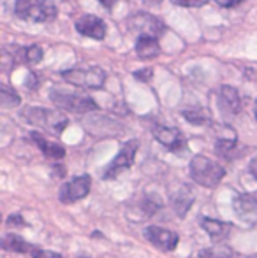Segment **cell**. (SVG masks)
I'll return each mask as SVG.
<instances>
[{
	"label": "cell",
	"mask_w": 257,
	"mask_h": 258,
	"mask_svg": "<svg viewBox=\"0 0 257 258\" xmlns=\"http://www.w3.org/2000/svg\"><path fill=\"white\" fill-rule=\"evenodd\" d=\"M79 258H88V256H79Z\"/></svg>",
	"instance_id": "obj_33"
},
{
	"label": "cell",
	"mask_w": 257,
	"mask_h": 258,
	"mask_svg": "<svg viewBox=\"0 0 257 258\" xmlns=\"http://www.w3.org/2000/svg\"><path fill=\"white\" fill-rule=\"evenodd\" d=\"M189 170L194 183H197L199 186L204 188L217 186L224 179V176H226V169L219 162H215V160L208 158L204 155H195L190 160Z\"/></svg>",
	"instance_id": "obj_1"
},
{
	"label": "cell",
	"mask_w": 257,
	"mask_h": 258,
	"mask_svg": "<svg viewBox=\"0 0 257 258\" xmlns=\"http://www.w3.org/2000/svg\"><path fill=\"white\" fill-rule=\"evenodd\" d=\"M127 27L130 32L141 35H150V37H159L166 30L164 23L159 18L151 16L148 13H136L127 20Z\"/></svg>",
	"instance_id": "obj_6"
},
{
	"label": "cell",
	"mask_w": 257,
	"mask_h": 258,
	"mask_svg": "<svg viewBox=\"0 0 257 258\" xmlns=\"http://www.w3.org/2000/svg\"><path fill=\"white\" fill-rule=\"evenodd\" d=\"M32 256H34V258H62L59 253L48 251V249H35V251L32 253Z\"/></svg>",
	"instance_id": "obj_26"
},
{
	"label": "cell",
	"mask_w": 257,
	"mask_h": 258,
	"mask_svg": "<svg viewBox=\"0 0 257 258\" xmlns=\"http://www.w3.org/2000/svg\"><path fill=\"white\" fill-rule=\"evenodd\" d=\"M199 256L201 258H233V251H231L227 246L220 244V246H213V248L201 249Z\"/></svg>",
	"instance_id": "obj_21"
},
{
	"label": "cell",
	"mask_w": 257,
	"mask_h": 258,
	"mask_svg": "<svg viewBox=\"0 0 257 258\" xmlns=\"http://www.w3.org/2000/svg\"><path fill=\"white\" fill-rule=\"evenodd\" d=\"M137 148H139V143H137L136 139L127 141V143L122 146V150L118 151V155L113 158V162L110 163V167L106 169L104 179H113V177H117L122 170L129 169V167L134 163V156H136Z\"/></svg>",
	"instance_id": "obj_8"
},
{
	"label": "cell",
	"mask_w": 257,
	"mask_h": 258,
	"mask_svg": "<svg viewBox=\"0 0 257 258\" xmlns=\"http://www.w3.org/2000/svg\"><path fill=\"white\" fill-rule=\"evenodd\" d=\"M153 137L169 151H182L185 148L183 134L178 128H173V126H155Z\"/></svg>",
	"instance_id": "obj_12"
},
{
	"label": "cell",
	"mask_w": 257,
	"mask_h": 258,
	"mask_svg": "<svg viewBox=\"0 0 257 258\" xmlns=\"http://www.w3.org/2000/svg\"><path fill=\"white\" fill-rule=\"evenodd\" d=\"M201 227L204 228V232L213 239V241H222L229 235L233 225L227 223V221H219L213 220V218H201Z\"/></svg>",
	"instance_id": "obj_15"
},
{
	"label": "cell",
	"mask_w": 257,
	"mask_h": 258,
	"mask_svg": "<svg viewBox=\"0 0 257 258\" xmlns=\"http://www.w3.org/2000/svg\"><path fill=\"white\" fill-rule=\"evenodd\" d=\"M136 53L143 60H150L161 54V46H159L157 37H150V35H141L137 37L136 42Z\"/></svg>",
	"instance_id": "obj_16"
},
{
	"label": "cell",
	"mask_w": 257,
	"mask_h": 258,
	"mask_svg": "<svg viewBox=\"0 0 257 258\" xmlns=\"http://www.w3.org/2000/svg\"><path fill=\"white\" fill-rule=\"evenodd\" d=\"M171 2L182 7H201V6H204L208 0H171Z\"/></svg>",
	"instance_id": "obj_25"
},
{
	"label": "cell",
	"mask_w": 257,
	"mask_h": 258,
	"mask_svg": "<svg viewBox=\"0 0 257 258\" xmlns=\"http://www.w3.org/2000/svg\"><path fill=\"white\" fill-rule=\"evenodd\" d=\"M194 204V194L187 184H180V188L171 195V206L178 216H185L190 206Z\"/></svg>",
	"instance_id": "obj_14"
},
{
	"label": "cell",
	"mask_w": 257,
	"mask_h": 258,
	"mask_svg": "<svg viewBox=\"0 0 257 258\" xmlns=\"http://www.w3.org/2000/svg\"><path fill=\"white\" fill-rule=\"evenodd\" d=\"M49 99L53 100V104L59 109H64L67 112H74V114H85V112L99 109L95 100L90 99L88 95H81V93H69L53 88L49 92Z\"/></svg>",
	"instance_id": "obj_4"
},
{
	"label": "cell",
	"mask_w": 257,
	"mask_h": 258,
	"mask_svg": "<svg viewBox=\"0 0 257 258\" xmlns=\"http://www.w3.org/2000/svg\"><path fill=\"white\" fill-rule=\"evenodd\" d=\"M2 248L6 251H14V253H34L37 248H34L32 244H28L21 235L16 234H6L2 239Z\"/></svg>",
	"instance_id": "obj_18"
},
{
	"label": "cell",
	"mask_w": 257,
	"mask_h": 258,
	"mask_svg": "<svg viewBox=\"0 0 257 258\" xmlns=\"http://www.w3.org/2000/svg\"><path fill=\"white\" fill-rule=\"evenodd\" d=\"M146 2H151V4H159L161 0H146Z\"/></svg>",
	"instance_id": "obj_31"
},
{
	"label": "cell",
	"mask_w": 257,
	"mask_h": 258,
	"mask_svg": "<svg viewBox=\"0 0 257 258\" xmlns=\"http://www.w3.org/2000/svg\"><path fill=\"white\" fill-rule=\"evenodd\" d=\"M144 237L153 246H157L159 249H162V251H173L180 242V237L176 232L166 230V228H162V227L144 228Z\"/></svg>",
	"instance_id": "obj_9"
},
{
	"label": "cell",
	"mask_w": 257,
	"mask_h": 258,
	"mask_svg": "<svg viewBox=\"0 0 257 258\" xmlns=\"http://www.w3.org/2000/svg\"><path fill=\"white\" fill-rule=\"evenodd\" d=\"M30 137H32V141H34L35 144H37V148L42 151L48 158H53V160H60V158H64L65 156V150L60 144H57V143H49V141H46L44 137L41 136L39 132H32L30 134Z\"/></svg>",
	"instance_id": "obj_17"
},
{
	"label": "cell",
	"mask_w": 257,
	"mask_h": 258,
	"mask_svg": "<svg viewBox=\"0 0 257 258\" xmlns=\"http://www.w3.org/2000/svg\"><path fill=\"white\" fill-rule=\"evenodd\" d=\"M219 107L226 114L236 116L241 111V99L238 90L233 86H222L219 92Z\"/></svg>",
	"instance_id": "obj_13"
},
{
	"label": "cell",
	"mask_w": 257,
	"mask_h": 258,
	"mask_svg": "<svg viewBox=\"0 0 257 258\" xmlns=\"http://www.w3.org/2000/svg\"><path fill=\"white\" fill-rule=\"evenodd\" d=\"M162 206L161 199L159 197H153V195H150V197H144L143 202H141V207H143L144 214L146 216H151V214H155V211H159Z\"/></svg>",
	"instance_id": "obj_23"
},
{
	"label": "cell",
	"mask_w": 257,
	"mask_h": 258,
	"mask_svg": "<svg viewBox=\"0 0 257 258\" xmlns=\"http://www.w3.org/2000/svg\"><path fill=\"white\" fill-rule=\"evenodd\" d=\"M14 13L30 23H49L57 18L59 11L52 0H16Z\"/></svg>",
	"instance_id": "obj_2"
},
{
	"label": "cell",
	"mask_w": 257,
	"mask_h": 258,
	"mask_svg": "<svg viewBox=\"0 0 257 258\" xmlns=\"http://www.w3.org/2000/svg\"><path fill=\"white\" fill-rule=\"evenodd\" d=\"M76 30L85 37L95 39V41H102L106 37V25L99 16H93V14H85L79 18L76 21Z\"/></svg>",
	"instance_id": "obj_11"
},
{
	"label": "cell",
	"mask_w": 257,
	"mask_h": 258,
	"mask_svg": "<svg viewBox=\"0 0 257 258\" xmlns=\"http://www.w3.org/2000/svg\"><path fill=\"white\" fill-rule=\"evenodd\" d=\"M21 116H23L25 121H28L30 125L44 128L52 134H62L69 123L67 116L62 114L60 111L46 109V107H25L23 111H21Z\"/></svg>",
	"instance_id": "obj_3"
},
{
	"label": "cell",
	"mask_w": 257,
	"mask_h": 258,
	"mask_svg": "<svg viewBox=\"0 0 257 258\" xmlns=\"http://www.w3.org/2000/svg\"><path fill=\"white\" fill-rule=\"evenodd\" d=\"M233 209L240 221L247 225H257V199L252 195H236L233 201Z\"/></svg>",
	"instance_id": "obj_10"
},
{
	"label": "cell",
	"mask_w": 257,
	"mask_h": 258,
	"mask_svg": "<svg viewBox=\"0 0 257 258\" xmlns=\"http://www.w3.org/2000/svg\"><path fill=\"white\" fill-rule=\"evenodd\" d=\"M100 4H102L106 9H113V6L117 4V0H99Z\"/></svg>",
	"instance_id": "obj_29"
},
{
	"label": "cell",
	"mask_w": 257,
	"mask_h": 258,
	"mask_svg": "<svg viewBox=\"0 0 257 258\" xmlns=\"http://www.w3.org/2000/svg\"><path fill=\"white\" fill-rule=\"evenodd\" d=\"M250 172H252V176H254L255 179H257V158H254L250 162Z\"/></svg>",
	"instance_id": "obj_30"
},
{
	"label": "cell",
	"mask_w": 257,
	"mask_h": 258,
	"mask_svg": "<svg viewBox=\"0 0 257 258\" xmlns=\"http://www.w3.org/2000/svg\"><path fill=\"white\" fill-rule=\"evenodd\" d=\"M42 60V49L37 44H32L28 48H25V63L35 65Z\"/></svg>",
	"instance_id": "obj_22"
},
{
	"label": "cell",
	"mask_w": 257,
	"mask_h": 258,
	"mask_svg": "<svg viewBox=\"0 0 257 258\" xmlns=\"http://www.w3.org/2000/svg\"><path fill=\"white\" fill-rule=\"evenodd\" d=\"M62 78L78 88L99 90L106 83V72L100 67H86V69H69L62 72Z\"/></svg>",
	"instance_id": "obj_5"
},
{
	"label": "cell",
	"mask_w": 257,
	"mask_h": 258,
	"mask_svg": "<svg viewBox=\"0 0 257 258\" xmlns=\"http://www.w3.org/2000/svg\"><path fill=\"white\" fill-rule=\"evenodd\" d=\"M90 188H92V177L88 174H83V176L74 177V179H71L69 183L60 186L59 199L62 204H71V202L81 201V199H85L90 194Z\"/></svg>",
	"instance_id": "obj_7"
},
{
	"label": "cell",
	"mask_w": 257,
	"mask_h": 258,
	"mask_svg": "<svg viewBox=\"0 0 257 258\" xmlns=\"http://www.w3.org/2000/svg\"><path fill=\"white\" fill-rule=\"evenodd\" d=\"M134 78H136L137 81H141V83L151 81V78H153V69L146 67V69H141V71H136V72H134Z\"/></svg>",
	"instance_id": "obj_24"
},
{
	"label": "cell",
	"mask_w": 257,
	"mask_h": 258,
	"mask_svg": "<svg viewBox=\"0 0 257 258\" xmlns=\"http://www.w3.org/2000/svg\"><path fill=\"white\" fill-rule=\"evenodd\" d=\"M254 112H255V118H257V100H255V107H254Z\"/></svg>",
	"instance_id": "obj_32"
},
{
	"label": "cell",
	"mask_w": 257,
	"mask_h": 258,
	"mask_svg": "<svg viewBox=\"0 0 257 258\" xmlns=\"http://www.w3.org/2000/svg\"><path fill=\"white\" fill-rule=\"evenodd\" d=\"M7 225H14V227H16V225H25V221H23V218H21V214H11L9 218H7Z\"/></svg>",
	"instance_id": "obj_27"
},
{
	"label": "cell",
	"mask_w": 257,
	"mask_h": 258,
	"mask_svg": "<svg viewBox=\"0 0 257 258\" xmlns=\"http://www.w3.org/2000/svg\"><path fill=\"white\" fill-rule=\"evenodd\" d=\"M215 2L222 7H234V6H238L241 0H215Z\"/></svg>",
	"instance_id": "obj_28"
},
{
	"label": "cell",
	"mask_w": 257,
	"mask_h": 258,
	"mask_svg": "<svg viewBox=\"0 0 257 258\" xmlns=\"http://www.w3.org/2000/svg\"><path fill=\"white\" fill-rule=\"evenodd\" d=\"M20 102H21L20 95H18L14 90H11L9 86L2 85V88H0V105H2L4 109H11V107L20 105Z\"/></svg>",
	"instance_id": "obj_20"
},
{
	"label": "cell",
	"mask_w": 257,
	"mask_h": 258,
	"mask_svg": "<svg viewBox=\"0 0 257 258\" xmlns=\"http://www.w3.org/2000/svg\"><path fill=\"white\" fill-rule=\"evenodd\" d=\"M183 118L187 119L189 123H192V125H206V123L212 121V118H210V114L204 111V109L197 107V109H185V111H182Z\"/></svg>",
	"instance_id": "obj_19"
}]
</instances>
